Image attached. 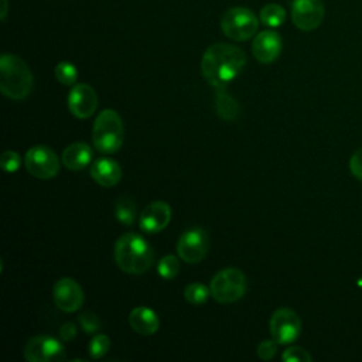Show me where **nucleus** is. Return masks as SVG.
Listing matches in <instances>:
<instances>
[{"label": "nucleus", "instance_id": "obj_1", "mask_svg": "<svg viewBox=\"0 0 362 362\" xmlns=\"http://www.w3.org/2000/svg\"><path fill=\"white\" fill-rule=\"evenodd\" d=\"M246 54L242 48L218 42L208 47L201 59V75L214 88L226 86L245 68Z\"/></svg>", "mask_w": 362, "mask_h": 362}, {"label": "nucleus", "instance_id": "obj_2", "mask_svg": "<svg viewBox=\"0 0 362 362\" xmlns=\"http://www.w3.org/2000/svg\"><path fill=\"white\" fill-rule=\"evenodd\" d=\"M115 262L127 274H143L153 266L154 252L141 235L127 232L115 243Z\"/></svg>", "mask_w": 362, "mask_h": 362}, {"label": "nucleus", "instance_id": "obj_3", "mask_svg": "<svg viewBox=\"0 0 362 362\" xmlns=\"http://www.w3.org/2000/svg\"><path fill=\"white\" fill-rule=\"evenodd\" d=\"M34 85V76L27 64L14 54H3L0 58V90L13 100L25 99Z\"/></svg>", "mask_w": 362, "mask_h": 362}, {"label": "nucleus", "instance_id": "obj_4", "mask_svg": "<svg viewBox=\"0 0 362 362\" xmlns=\"http://www.w3.org/2000/svg\"><path fill=\"white\" fill-rule=\"evenodd\" d=\"M124 139L122 117L113 109L102 110L93 122L92 141L95 148L103 154L119 151Z\"/></svg>", "mask_w": 362, "mask_h": 362}, {"label": "nucleus", "instance_id": "obj_5", "mask_svg": "<svg viewBox=\"0 0 362 362\" xmlns=\"http://www.w3.org/2000/svg\"><path fill=\"white\" fill-rule=\"evenodd\" d=\"M247 288L245 274L235 267L219 270L211 280V297L221 304H230L240 300Z\"/></svg>", "mask_w": 362, "mask_h": 362}, {"label": "nucleus", "instance_id": "obj_6", "mask_svg": "<svg viewBox=\"0 0 362 362\" xmlns=\"http://www.w3.org/2000/svg\"><path fill=\"white\" fill-rule=\"evenodd\" d=\"M259 27V17L246 7H232L221 18L222 33L233 41L252 38Z\"/></svg>", "mask_w": 362, "mask_h": 362}, {"label": "nucleus", "instance_id": "obj_7", "mask_svg": "<svg viewBox=\"0 0 362 362\" xmlns=\"http://www.w3.org/2000/svg\"><path fill=\"white\" fill-rule=\"evenodd\" d=\"M27 171L40 180L54 178L59 173L58 156L47 146H34L28 148L24 157Z\"/></svg>", "mask_w": 362, "mask_h": 362}, {"label": "nucleus", "instance_id": "obj_8", "mask_svg": "<svg viewBox=\"0 0 362 362\" xmlns=\"http://www.w3.org/2000/svg\"><path fill=\"white\" fill-rule=\"evenodd\" d=\"M269 329L272 338L280 345H288L294 342L301 332V320L291 308L276 310L269 321Z\"/></svg>", "mask_w": 362, "mask_h": 362}, {"label": "nucleus", "instance_id": "obj_9", "mask_svg": "<svg viewBox=\"0 0 362 362\" xmlns=\"http://www.w3.org/2000/svg\"><path fill=\"white\" fill-rule=\"evenodd\" d=\"M24 358L28 362H54L65 359L62 344L49 335L31 337L24 346Z\"/></svg>", "mask_w": 362, "mask_h": 362}, {"label": "nucleus", "instance_id": "obj_10", "mask_svg": "<svg viewBox=\"0 0 362 362\" xmlns=\"http://www.w3.org/2000/svg\"><path fill=\"white\" fill-rule=\"evenodd\" d=\"M208 233L201 228L185 230L177 242V255L185 263H199L208 252Z\"/></svg>", "mask_w": 362, "mask_h": 362}, {"label": "nucleus", "instance_id": "obj_11", "mask_svg": "<svg viewBox=\"0 0 362 362\" xmlns=\"http://www.w3.org/2000/svg\"><path fill=\"white\" fill-rule=\"evenodd\" d=\"M322 0H293L291 1V20L301 31L315 30L324 18Z\"/></svg>", "mask_w": 362, "mask_h": 362}, {"label": "nucleus", "instance_id": "obj_12", "mask_svg": "<svg viewBox=\"0 0 362 362\" xmlns=\"http://www.w3.org/2000/svg\"><path fill=\"white\" fill-rule=\"evenodd\" d=\"M52 297L55 305L65 313L78 311L83 304L82 287L71 277H62L54 284Z\"/></svg>", "mask_w": 362, "mask_h": 362}, {"label": "nucleus", "instance_id": "obj_13", "mask_svg": "<svg viewBox=\"0 0 362 362\" xmlns=\"http://www.w3.org/2000/svg\"><path fill=\"white\" fill-rule=\"evenodd\" d=\"M68 109L78 119L90 117L98 107V95L88 83H76L68 95Z\"/></svg>", "mask_w": 362, "mask_h": 362}, {"label": "nucleus", "instance_id": "obj_14", "mask_svg": "<svg viewBox=\"0 0 362 362\" xmlns=\"http://www.w3.org/2000/svg\"><path fill=\"white\" fill-rule=\"evenodd\" d=\"M171 221V208L164 201L148 204L139 215V226L146 233H158L167 228Z\"/></svg>", "mask_w": 362, "mask_h": 362}, {"label": "nucleus", "instance_id": "obj_15", "mask_svg": "<svg viewBox=\"0 0 362 362\" xmlns=\"http://www.w3.org/2000/svg\"><path fill=\"white\" fill-rule=\"evenodd\" d=\"M283 48L281 37L277 31L264 30L256 34L252 42V52L253 57L262 64H272L274 62Z\"/></svg>", "mask_w": 362, "mask_h": 362}, {"label": "nucleus", "instance_id": "obj_16", "mask_svg": "<svg viewBox=\"0 0 362 362\" xmlns=\"http://www.w3.org/2000/svg\"><path fill=\"white\" fill-rule=\"evenodd\" d=\"M89 173L93 181L105 188L117 185L122 178V168L119 163L109 157H102L95 160L90 165Z\"/></svg>", "mask_w": 362, "mask_h": 362}, {"label": "nucleus", "instance_id": "obj_17", "mask_svg": "<svg viewBox=\"0 0 362 362\" xmlns=\"http://www.w3.org/2000/svg\"><path fill=\"white\" fill-rule=\"evenodd\" d=\"M93 151L85 141H75L69 144L62 153V164L71 171H79L88 167L92 161Z\"/></svg>", "mask_w": 362, "mask_h": 362}, {"label": "nucleus", "instance_id": "obj_18", "mask_svg": "<svg viewBox=\"0 0 362 362\" xmlns=\"http://www.w3.org/2000/svg\"><path fill=\"white\" fill-rule=\"evenodd\" d=\"M129 324L137 334L141 335H151L160 327V320L157 314L144 305L136 307L129 314Z\"/></svg>", "mask_w": 362, "mask_h": 362}, {"label": "nucleus", "instance_id": "obj_19", "mask_svg": "<svg viewBox=\"0 0 362 362\" xmlns=\"http://www.w3.org/2000/svg\"><path fill=\"white\" fill-rule=\"evenodd\" d=\"M215 110L218 116L223 120H235L239 116V103L238 100L225 89V86L215 88Z\"/></svg>", "mask_w": 362, "mask_h": 362}, {"label": "nucleus", "instance_id": "obj_20", "mask_svg": "<svg viewBox=\"0 0 362 362\" xmlns=\"http://www.w3.org/2000/svg\"><path fill=\"white\" fill-rule=\"evenodd\" d=\"M259 20L270 28L280 27L286 20V10L277 3H269L262 7L259 13Z\"/></svg>", "mask_w": 362, "mask_h": 362}, {"label": "nucleus", "instance_id": "obj_21", "mask_svg": "<svg viewBox=\"0 0 362 362\" xmlns=\"http://www.w3.org/2000/svg\"><path fill=\"white\" fill-rule=\"evenodd\" d=\"M115 215L120 223L133 225L136 219L134 202L127 197H120L115 205Z\"/></svg>", "mask_w": 362, "mask_h": 362}, {"label": "nucleus", "instance_id": "obj_22", "mask_svg": "<svg viewBox=\"0 0 362 362\" xmlns=\"http://www.w3.org/2000/svg\"><path fill=\"white\" fill-rule=\"evenodd\" d=\"M209 296H211L209 287H206V286H204V284H201L198 281L189 283L184 288V297L192 305H201V304L206 303Z\"/></svg>", "mask_w": 362, "mask_h": 362}, {"label": "nucleus", "instance_id": "obj_23", "mask_svg": "<svg viewBox=\"0 0 362 362\" xmlns=\"http://www.w3.org/2000/svg\"><path fill=\"white\" fill-rule=\"evenodd\" d=\"M54 72H55V78L59 83L66 85V86H71V85L76 83L78 71H76L74 64H71L68 61H61V62L57 64Z\"/></svg>", "mask_w": 362, "mask_h": 362}, {"label": "nucleus", "instance_id": "obj_24", "mask_svg": "<svg viewBox=\"0 0 362 362\" xmlns=\"http://www.w3.org/2000/svg\"><path fill=\"white\" fill-rule=\"evenodd\" d=\"M157 272L165 280L174 279L180 272L178 257L174 256V255H167V256L161 257L160 262H158V266H157Z\"/></svg>", "mask_w": 362, "mask_h": 362}, {"label": "nucleus", "instance_id": "obj_25", "mask_svg": "<svg viewBox=\"0 0 362 362\" xmlns=\"http://www.w3.org/2000/svg\"><path fill=\"white\" fill-rule=\"evenodd\" d=\"M109 348H110V339H109V337L105 335V334H98V335H95V337L90 339L89 346H88L89 355H90V358H93V359H100L102 356H105V355L107 354Z\"/></svg>", "mask_w": 362, "mask_h": 362}, {"label": "nucleus", "instance_id": "obj_26", "mask_svg": "<svg viewBox=\"0 0 362 362\" xmlns=\"http://www.w3.org/2000/svg\"><path fill=\"white\" fill-rule=\"evenodd\" d=\"M78 321H79V324H81V328H82L83 332H86V334H95V332H98V331L100 329V325H102L99 317H98L95 313H92V311H85V313L79 314Z\"/></svg>", "mask_w": 362, "mask_h": 362}, {"label": "nucleus", "instance_id": "obj_27", "mask_svg": "<svg viewBox=\"0 0 362 362\" xmlns=\"http://www.w3.org/2000/svg\"><path fill=\"white\" fill-rule=\"evenodd\" d=\"M0 164L6 173H16L21 167V156L17 151L6 150L0 157Z\"/></svg>", "mask_w": 362, "mask_h": 362}, {"label": "nucleus", "instance_id": "obj_28", "mask_svg": "<svg viewBox=\"0 0 362 362\" xmlns=\"http://www.w3.org/2000/svg\"><path fill=\"white\" fill-rule=\"evenodd\" d=\"M281 359L286 362H310L313 358L304 348L290 346L283 352Z\"/></svg>", "mask_w": 362, "mask_h": 362}, {"label": "nucleus", "instance_id": "obj_29", "mask_svg": "<svg viewBox=\"0 0 362 362\" xmlns=\"http://www.w3.org/2000/svg\"><path fill=\"white\" fill-rule=\"evenodd\" d=\"M276 354H277V342L273 338L262 341L257 345V356L263 361L272 359Z\"/></svg>", "mask_w": 362, "mask_h": 362}, {"label": "nucleus", "instance_id": "obj_30", "mask_svg": "<svg viewBox=\"0 0 362 362\" xmlns=\"http://www.w3.org/2000/svg\"><path fill=\"white\" fill-rule=\"evenodd\" d=\"M349 170L354 174V177L362 181V147L352 154L349 160Z\"/></svg>", "mask_w": 362, "mask_h": 362}, {"label": "nucleus", "instance_id": "obj_31", "mask_svg": "<svg viewBox=\"0 0 362 362\" xmlns=\"http://www.w3.org/2000/svg\"><path fill=\"white\" fill-rule=\"evenodd\" d=\"M76 325L74 322H65L59 329V337L64 341H72L76 337Z\"/></svg>", "mask_w": 362, "mask_h": 362}, {"label": "nucleus", "instance_id": "obj_32", "mask_svg": "<svg viewBox=\"0 0 362 362\" xmlns=\"http://www.w3.org/2000/svg\"><path fill=\"white\" fill-rule=\"evenodd\" d=\"M6 10H7V0H3V13H1V20L6 18Z\"/></svg>", "mask_w": 362, "mask_h": 362}]
</instances>
